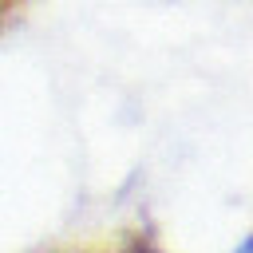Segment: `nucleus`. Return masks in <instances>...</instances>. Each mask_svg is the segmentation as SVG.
<instances>
[{
  "label": "nucleus",
  "mask_w": 253,
  "mask_h": 253,
  "mask_svg": "<svg viewBox=\"0 0 253 253\" xmlns=\"http://www.w3.org/2000/svg\"><path fill=\"white\" fill-rule=\"evenodd\" d=\"M28 4H32V0H0V28H4L12 16H20Z\"/></svg>",
  "instance_id": "f257e3e1"
}]
</instances>
